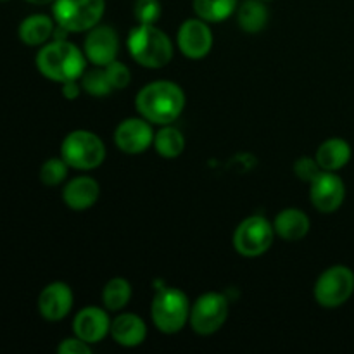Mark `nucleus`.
Returning a JSON list of instances; mask_svg holds the SVG:
<instances>
[{
    "label": "nucleus",
    "mask_w": 354,
    "mask_h": 354,
    "mask_svg": "<svg viewBox=\"0 0 354 354\" xmlns=\"http://www.w3.org/2000/svg\"><path fill=\"white\" fill-rule=\"evenodd\" d=\"M135 107L152 124H171L185 107V93L178 83L158 80L142 86L135 97Z\"/></svg>",
    "instance_id": "obj_1"
},
{
    "label": "nucleus",
    "mask_w": 354,
    "mask_h": 354,
    "mask_svg": "<svg viewBox=\"0 0 354 354\" xmlns=\"http://www.w3.org/2000/svg\"><path fill=\"white\" fill-rule=\"evenodd\" d=\"M35 64L41 76L62 85L71 80L82 78L86 68V57L85 52L64 38L41 45L35 57Z\"/></svg>",
    "instance_id": "obj_2"
},
{
    "label": "nucleus",
    "mask_w": 354,
    "mask_h": 354,
    "mask_svg": "<svg viewBox=\"0 0 354 354\" xmlns=\"http://www.w3.org/2000/svg\"><path fill=\"white\" fill-rule=\"evenodd\" d=\"M127 47L142 68L161 69L173 59L171 40L156 24H137L128 35Z\"/></svg>",
    "instance_id": "obj_3"
},
{
    "label": "nucleus",
    "mask_w": 354,
    "mask_h": 354,
    "mask_svg": "<svg viewBox=\"0 0 354 354\" xmlns=\"http://www.w3.org/2000/svg\"><path fill=\"white\" fill-rule=\"evenodd\" d=\"M190 308L192 304L183 290L162 287L156 292L151 304L152 324L162 334H176L189 324Z\"/></svg>",
    "instance_id": "obj_4"
},
{
    "label": "nucleus",
    "mask_w": 354,
    "mask_h": 354,
    "mask_svg": "<svg viewBox=\"0 0 354 354\" xmlns=\"http://www.w3.org/2000/svg\"><path fill=\"white\" fill-rule=\"evenodd\" d=\"M61 158L69 168L90 171L99 168L106 159V145L102 138L90 130H75L64 137L61 144Z\"/></svg>",
    "instance_id": "obj_5"
},
{
    "label": "nucleus",
    "mask_w": 354,
    "mask_h": 354,
    "mask_svg": "<svg viewBox=\"0 0 354 354\" xmlns=\"http://www.w3.org/2000/svg\"><path fill=\"white\" fill-rule=\"evenodd\" d=\"M106 10V0H54L52 14L55 24L69 33L90 31L100 23Z\"/></svg>",
    "instance_id": "obj_6"
},
{
    "label": "nucleus",
    "mask_w": 354,
    "mask_h": 354,
    "mask_svg": "<svg viewBox=\"0 0 354 354\" xmlns=\"http://www.w3.org/2000/svg\"><path fill=\"white\" fill-rule=\"evenodd\" d=\"M354 292V272L349 266L335 265L325 270L315 282L313 296L322 308H339L351 299Z\"/></svg>",
    "instance_id": "obj_7"
},
{
    "label": "nucleus",
    "mask_w": 354,
    "mask_h": 354,
    "mask_svg": "<svg viewBox=\"0 0 354 354\" xmlns=\"http://www.w3.org/2000/svg\"><path fill=\"white\" fill-rule=\"evenodd\" d=\"M275 228L265 216H249L234 232V248L244 258H258L273 244Z\"/></svg>",
    "instance_id": "obj_8"
},
{
    "label": "nucleus",
    "mask_w": 354,
    "mask_h": 354,
    "mask_svg": "<svg viewBox=\"0 0 354 354\" xmlns=\"http://www.w3.org/2000/svg\"><path fill=\"white\" fill-rule=\"evenodd\" d=\"M228 317V299L225 294H201L190 308L189 324L199 335H211L220 330Z\"/></svg>",
    "instance_id": "obj_9"
},
{
    "label": "nucleus",
    "mask_w": 354,
    "mask_h": 354,
    "mask_svg": "<svg viewBox=\"0 0 354 354\" xmlns=\"http://www.w3.org/2000/svg\"><path fill=\"white\" fill-rule=\"evenodd\" d=\"M346 199V183L335 171L322 169L310 183V201L320 213H334Z\"/></svg>",
    "instance_id": "obj_10"
},
{
    "label": "nucleus",
    "mask_w": 354,
    "mask_h": 354,
    "mask_svg": "<svg viewBox=\"0 0 354 354\" xmlns=\"http://www.w3.org/2000/svg\"><path fill=\"white\" fill-rule=\"evenodd\" d=\"M176 44L180 52L189 59H203L213 48V31L207 21L201 17H190L178 28Z\"/></svg>",
    "instance_id": "obj_11"
},
{
    "label": "nucleus",
    "mask_w": 354,
    "mask_h": 354,
    "mask_svg": "<svg viewBox=\"0 0 354 354\" xmlns=\"http://www.w3.org/2000/svg\"><path fill=\"white\" fill-rule=\"evenodd\" d=\"M83 52L92 64L100 66V68L116 61L118 52H120V37L116 30L106 24L93 26L85 37Z\"/></svg>",
    "instance_id": "obj_12"
},
{
    "label": "nucleus",
    "mask_w": 354,
    "mask_h": 354,
    "mask_svg": "<svg viewBox=\"0 0 354 354\" xmlns=\"http://www.w3.org/2000/svg\"><path fill=\"white\" fill-rule=\"evenodd\" d=\"M154 142L152 123L145 118H127L114 131V144L127 154H140Z\"/></svg>",
    "instance_id": "obj_13"
},
{
    "label": "nucleus",
    "mask_w": 354,
    "mask_h": 354,
    "mask_svg": "<svg viewBox=\"0 0 354 354\" xmlns=\"http://www.w3.org/2000/svg\"><path fill=\"white\" fill-rule=\"evenodd\" d=\"M73 308V290L66 282H52L38 296V313L47 322H61Z\"/></svg>",
    "instance_id": "obj_14"
},
{
    "label": "nucleus",
    "mask_w": 354,
    "mask_h": 354,
    "mask_svg": "<svg viewBox=\"0 0 354 354\" xmlns=\"http://www.w3.org/2000/svg\"><path fill=\"white\" fill-rule=\"evenodd\" d=\"M111 318L106 308L86 306L76 313L73 320V332L76 337L83 339L88 344H97L104 341L111 332Z\"/></svg>",
    "instance_id": "obj_15"
},
{
    "label": "nucleus",
    "mask_w": 354,
    "mask_h": 354,
    "mask_svg": "<svg viewBox=\"0 0 354 354\" xmlns=\"http://www.w3.org/2000/svg\"><path fill=\"white\" fill-rule=\"evenodd\" d=\"M99 182L92 176H75L62 189V201L73 211H85L99 201Z\"/></svg>",
    "instance_id": "obj_16"
},
{
    "label": "nucleus",
    "mask_w": 354,
    "mask_h": 354,
    "mask_svg": "<svg viewBox=\"0 0 354 354\" xmlns=\"http://www.w3.org/2000/svg\"><path fill=\"white\" fill-rule=\"evenodd\" d=\"M111 337L123 348H137L147 337V325L138 315L121 313L111 322Z\"/></svg>",
    "instance_id": "obj_17"
},
{
    "label": "nucleus",
    "mask_w": 354,
    "mask_h": 354,
    "mask_svg": "<svg viewBox=\"0 0 354 354\" xmlns=\"http://www.w3.org/2000/svg\"><path fill=\"white\" fill-rule=\"evenodd\" d=\"M275 234L287 242H297L308 235L311 228V221L304 211L296 207H287L280 211L273 221Z\"/></svg>",
    "instance_id": "obj_18"
},
{
    "label": "nucleus",
    "mask_w": 354,
    "mask_h": 354,
    "mask_svg": "<svg viewBox=\"0 0 354 354\" xmlns=\"http://www.w3.org/2000/svg\"><path fill=\"white\" fill-rule=\"evenodd\" d=\"M55 21L47 14H31L21 21L17 37L28 47H40L54 37Z\"/></svg>",
    "instance_id": "obj_19"
},
{
    "label": "nucleus",
    "mask_w": 354,
    "mask_h": 354,
    "mask_svg": "<svg viewBox=\"0 0 354 354\" xmlns=\"http://www.w3.org/2000/svg\"><path fill=\"white\" fill-rule=\"evenodd\" d=\"M351 156L353 151L349 142L344 138L334 137L320 144L315 159L325 171H339L351 161Z\"/></svg>",
    "instance_id": "obj_20"
},
{
    "label": "nucleus",
    "mask_w": 354,
    "mask_h": 354,
    "mask_svg": "<svg viewBox=\"0 0 354 354\" xmlns=\"http://www.w3.org/2000/svg\"><path fill=\"white\" fill-rule=\"evenodd\" d=\"M268 7L263 0H245L237 10V23L245 33H259L268 24Z\"/></svg>",
    "instance_id": "obj_21"
},
{
    "label": "nucleus",
    "mask_w": 354,
    "mask_h": 354,
    "mask_svg": "<svg viewBox=\"0 0 354 354\" xmlns=\"http://www.w3.org/2000/svg\"><path fill=\"white\" fill-rule=\"evenodd\" d=\"M154 145L156 152L165 159H175L185 149V137L182 131L169 124H162V128L154 133Z\"/></svg>",
    "instance_id": "obj_22"
},
{
    "label": "nucleus",
    "mask_w": 354,
    "mask_h": 354,
    "mask_svg": "<svg viewBox=\"0 0 354 354\" xmlns=\"http://www.w3.org/2000/svg\"><path fill=\"white\" fill-rule=\"evenodd\" d=\"M237 9V0H194L197 17L207 23H221Z\"/></svg>",
    "instance_id": "obj_23"
},
{
    "label": "nucleus",
    "mask_w": 354,
    "mask_h": 354,
    "mask_svg": "<svg viewBox=\"0 0 354 354\" xmlns=\"http://www.w3.org/2000/svg\"><path fill=\"white\" fill-rule=\"evenodd\" d=\"M131 299V286L127 279H111L104 286L102 290V303L107 311H120L130 303Z\"/></svg>",
    "instance_id": "obj_24"
},
{
    "label": "nucleus",
    "mask_w": 354,
    "mask_h": 354,
    "mask_svg": "<svg viewBox=\"0 0 354 354\" xmlns=\"http://www.w3.org/2000/svg\"><path fill=\"white\" fill-rule=\"evenodd\" d=\"M80 80H82V88L92 97H106L114 90L107 78L106 69L100 66H97L92 71H85Z\"/></svg>",
    "instance_id": "obj_25"
},
{
    "label": "nucleus",
    "mask_w": 354,
    "mask_h": 354,
    "mask_svg": "<svg viewBox=\"0 0 354 354\" xmlns=\"http://www.w3.org/2000/svg\"><path fill=\"white\" fill-rule=\"evenodd\" d=\"M69 166L62 158H50L40 166V182L47 187H57L68 178Z\"/></svg>",
    "instance_id": "obj_26"
},
{
    "label": "nucleus",
    "mask_w": 354,
    "mask_h": 354,
    "mask_svg": "<svg viewBox=\"0 0 354 354\" xmlns=\"http://www.w3.org/2000/svg\"><path fill=\"white\" fill-rule=\"evenodd\" d=\"M133 14L138 24H154L161 17V3L159 0H137Z\"/></svg>",
    "instance_id": "obj_27"
},
{
    "label": "nucleus",
    "mask_w": 354,
    "mask_h": 354,
    "mask_svg": "<svg viewBox=\"0 0 354 354\" xmlns=\"http://www.w3.org/2000/svg\"><path fill=\"white\" fill-rule=\"evenodd\" d=\"M104 69H106V75H107V78H109L111 85H113L114 90L127 88V86L130 85V82H131L130 69H128L127 64H123V62L118 61V59L116 61L109 62L107 66H104Z\"/></svg>",
    "instance_id": "obj_28"
},
{
    "label": "nucleus",
    "mask_w": 354,
    "mask_h": 354,
    "mask_svg": "<svg viewBox=\"0 0 354 354\" xmlns=\"http://www.w3.org/2000/svg\"><path fill=\"white\" fill-rule=\"evenodd\" d=\"M320 171L322 168L315 158L303 156V158H299L296 162H294V173H296L297 178L303 180V182L311 183V180H313Z\"/></svg>",
    "instance_id": "obj_29"
},
{
    "label": "nucleus",
    "mask_w": 354,
    "mask_h": 354,
    "mask_svg": "<svg viewBox=\"0 0 354 354\" xmlns=\"http://www.w3.org/2000/svg\"><path fill=\"white\" fill-rule=\"evenodd\" d=\"M59 354H90L92 353V348H90L88 342H85L80 337H69L61 341V344L57 346Z\"/></svg>",
    "instance_id": "obj_30"
},
{
    "label": "nucleus",
    "mask_w": 354,
    "mask_h": 354,
    "mask_svg": "<svg viewBox=\"0 0 354 354\" xmlns=\"http://www.w3.org/2000/svg\"><path fill=\"white\" fill-rule=\"evenodd\" d=\"M80 93H82V86H80L78 80H71V82L62 83V95L68 100L78 99Z\"/></svg>",
    "instance_id": "obj_31"
},
{
    "label": "nucleus",
    "mask_w": 354,
    "mask_h": 354,
    "mask_svg": "<svg viewBox=\"0 0 354 354\" xmlns=\"http://www.w3.org/2000/svg\"><path fill=\"white\" fill-rule=\"evenodd\" d=\"M26 2L33 3V6H47V3H52L54 0H26Z\"/></svg>",
    "instance_id": "obj_32"
},
{
    "label": "nucleus",
    "mask_w": 354,
    "mask_h": 354,
    "mask_svg": "<svg viewBox=\"0 0 354 354\" xmlns=\"http://www.w3.org/2000/svg\"><path fill=\"white\" fill-rule=\"evenodd\" d=\"M0 2H9V0H0Z\"/></svg>",
    "instance_id": "obj_33"
},
{
    "label": "nucleus",
    "mask_w": 354,
    "mask_h": 354,
    "mask_svg": "<svg viewBox=\"0 0 354 354\" xmlns=\"http://www.w3.org/2000/svg\"><path fill=\"white\" fill-rule=\"evenodd\" d=\"M263 2H268V0H263Z\"/></svg>",
    "instance_id": "obj_34"
}]
</instances>
